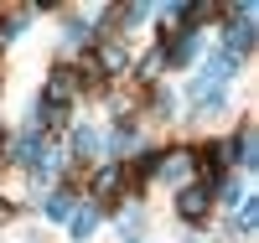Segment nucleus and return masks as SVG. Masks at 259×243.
Returning <instances> with one entry per match:
<instances>
[{
  "mask_svg": "<svg viewBox=\"0 0 259 243\" xmlns=\"http://www.w3.org/2000/svg\"><path fill=\"white\" fill-rule=\"evenodd\" d=\"M207 207H212L207 186H182V191H177V212L187 217V223H202V217H207Z\"/></svg>",
  "mask_w": 259,
  "mask_h": 243,
  "instance_id": "obj_1",
  "label": "nucleus"
},
{
  "mask_svg": "<svg viewBox=\"0 0 259 243\" xmlns=\"http://www.w3.org/2000/svg\"><path fill=\"white\" fill-rule=\"evenodd\" d=\"M73 93H78V73H73V68H57V73L47 78V104H52V109H62Z\"/></svg>",
  "mask_w": 259,
  "mask_h": 243,
  "instance_id": "obj_2",
  "label": "nucleus"
},
{
  "mask_svg": "<svg viewBox=\"0 0 259 243\" xmlns=\"http://www.w3.org/2000/svg\"><path fill=\"white\" fill-rule=\"evenodd\" d=\"M249 41H254V31H249V21L239 16V21H233V26H228V57H239V52H249Z\"/></svg>",
  "mask_w": 259,
  "mask_h": 243,
  "instance_id": "obj_3",
  "label": "nucleus"
},
{
  "mask_svg": "<svg viewBox=\"0 0 259 243\" xmlns=\"http://www.w3.org/2000/svg\"><path fill=\"white\" fill-rule=\"evenodd\" d=\"M187 166H192V161H187V150H171L166 161H156V171L166 176V181H177V176H187Z\"/></svg>",
  "mask_w": 259,
  "mask_h": 243,
  "instance_id": "obj_4",
  "label": "nucleus"
},
{
  "mask_svg": "<svg viewBox=\"0 0 259 243\" xmlns=\"http://www.w3.org/2000/svg\"><path fill=\"white\" fill-rule=\"evenodd\" d=\"M47 217H52V223L73 217V191H52V197H47Z\"/></svg>",
  "mask_w": 259,
  "mask_h": 243,
  "instance_id": "obj_5",
  "label": "nucleus"
},
{
  "mask_svg": "<svg viewBox=\"0 0 259 243\" xmlns=\"http://www.w3.org/2000/svg\"><path fill=\"white\" fill-rule=\"evenodd\" d=\"M119 181H124V171H119V166L99 171V176H94V197H109V191H119Z\"/></svg>",
  "mask_w": 259,
  "mask_h": 243,
  "instance_id": "obj_6",
  "label": "nucleus"
},
{
  "mask_svg": "<svg viewBox=\"0 0 259 243\" xmlns=\"http://www.w3.org/2000/svg\"><path fill=\"white\" fill-rule=\"evenodd\" d=\"M124 62H130L124 47H99V68H104V73H124Z\"/></svg>",
  "mask_w": 259,
  "mask_h": 243,
  "instance_id": "obj_7",
  "label": "nucleus"
},
{
  "mask_svg": "<svg viewBox=\"0 0 259 243\" xmlns=\"http://www.w3.org/2000/svg\"><path fill=\"white\" fill-rule=\"evenodd\" d=\"M94 228H99V212H94V207H78V212H73V233H78V238H89Z\"/></svg>",
  "mask_w": 259,
  "mask_h": 243,
  "instance_id": "obj_8",
  "label": "nucleus"
},
{
  "mask_svg": "<svg viewBox=\"0 0 259 243\" xmlns=\"http://www.w3.org/2000/svg\"><path fill=\"white\" fill-rule=\"evenodd\" d=\"M73 150H78V156H99V135H94V129H78V135H73Z\"/></svg>",
  "mask_w": 259,
  "mask_h": 243,
  "instance_id": "obj_9",
  "label": "nucleus"
},
{
  "mask_svg": "<svg viewBox=\"0 0 259 243\" xmlns=\"http://www.w3.org/2000/svg\"><path fill=\"white\" fill-rule=\"evenodd\" d=\"M11 161H16V166H31V161H36V140H31V135H26V140H16Z\"/></svg>",
  "mask_w": 259,
  "mask_h": 243,
  "instance_id": "obj_10",
  "label": "nucleus"
},
{
  "mask_svg": "<svg viewBox=\"0 0 259 243\" xmlns=\"http://www.w3.org/2000/svg\"><path fill=\"white\" fill-rule=\"evenodd\" d=\"M109 150H114V156H124V150H135V129H119V135L109 140Z\"/></svg>",
  "mask_w": 259,
  "mask_h": 243,
  "instance_id": "obj_11",
  "label": "nucleus"
},
{
  "mask_svg": "<svg viewBox=\"0 0 259 243\" xmlns=\"http://www.w3.org/2000/svg\"><path fill=\"white\" fill-rule=\"evenodd\" d=\"M254 223H259V202H244V207H239V228H244V233H249V228H254Z\"/></svg>",
  "mask_w": 259,
  "mask_h": 243,
  "instance_id": "obj_12",
  "label": "nucleus"
}]
</instances>
